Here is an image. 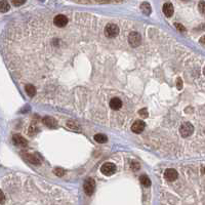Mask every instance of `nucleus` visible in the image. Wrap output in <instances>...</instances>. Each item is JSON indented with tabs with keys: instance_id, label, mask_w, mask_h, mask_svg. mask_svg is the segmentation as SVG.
Here are the masks:
<instances>
[{
	"instance_id": "nucleus-1",
	"label": "nucleus",
	"mask_w": 205,
	"mask_h": 205,
	"mask_svg": "<svg viewBox=\"0 0 205 205\" xmlns=\"http://www.w3.org/2000/svg\"><path fill=\"white\" fill-rule=\"evenodd\" d=\"M196 127L193 125L191 122H185L182 123L181 127H179V135L182 138H188L191 137L194 135V132H195Z\"/></svg>"
},
{
	"instance_id": "nucleus-2",
	"label": "nucleus",
	"mask_w": 205,
	"mask_h": 205,
	"mask_svg": "<svg viewBox=\"0 0 205 205\" xmlns=\"http://www.w3.org/2000/svg\"><path fill=\"white\" fill-rule=\"evenodd\" d=\"M119 34V28L117 25L110 23L105 27V35L108 38H115Z\"/></svg>"
},
{
	"instance_id": "nucleus-3",
	"label": "nucleus",
	"mask_w": 205,
	"mask_h": 205,
	"mask_svg": "<svg viewBox=\"0 0 205 205\" xmlns=\"http://www.w3.org/2000/svg\"><path fill=\"white\" fill-rule=\"evenodd\" d=\"M128 42L131 47H137V46H140L141 43H142V37H141V35L138 34L137 32L132 31L129 33Z\"/></svg>"
},
{
	"instance_id": "nucleus-4",
	"label": "nucleus",
	"mask_w": 205,
	"mask_h": 205,
	"mask_svg": "<svg viewBox=\"0 0 205 205\" xmlns=\"http://www.w3.org/2000/svg\"><path fill=\"white\" fill-rule=\"evenodd\" d=\"M83 189H84V192L86 195L90 196L92 195L93 192L96 190V182L93 179H87L86 181L84 182V185H83Z\"/></svg>"
},
{
	"instance_id": "nucleus-5",
	"label": "nucleus",
	"mask_w": 205,
	"mask_h": 205,
	"mask_svg": "<svg viewBox=\"0 0 205 205\" xmlns=\"http://www.w3.org/2000/svg\"><path fill=\"white\" fill-rule=\"evenodd\" d=\"M102 173H104L105 175H112L113 173H115L116 171V166L113 163H105V164L102 165L101 167Z\"/></svg>"
},
{
	"instance_id": "nucleus-6",
	"label": "nucleus",
	"mask_w": 205,
	"mask_h": 205,
	"mask_svg": "<svg viewBox=\"0 0 205 205\" xmlns=\"http://www.w3.org/2000/svg\"><path fill=\"white\" fill-rule=\"evenodd\" d=\"M54 26H57V28H64L68 24V18L64 15H57L54 16Z\"/></svg>"
},
{
	"instance_id": "nucleus-7",
	"label": "nucleus",
	"mask_w": 205,
	"mask_h": 205,
	"mask_svg": "<svg viewBox=\"0 0 205 205\" xmlns=\"http://www.w3.org/2000/svg\"><path fill=\"white\" fill-rule=\"evenodd\" d=\"M145 128H146V123L145 121L143 120H137L131 126V130L134 134H142L144 130H145Z\"/></svg>"
},
{
	"instance_id": "nucleus-8",
	"label": "nucleus",
	"mask_w": 205,
	"mask_h": 205,
	"mask_svg": "<svg viewBox=\"0 0 205 205\" xmlns=\"http://www.w3.org/2000/svg\"><path fill=\"white\" fill-rule=\"evenodd\" d=\"M178 176H179L178 171L175 169H173V168H169V169L165 170V172H164V178L166 181H168V182L175 181V179H178Z\"/></svg>"
},
{
	"instance_id": "nucleus-9",
	"label": "nucleus",
	"mask_w": 205,
	"mask_h": 205,
	"mask_svg": "<svg viewBox=\"0 0 205 205\" xmlns=\"http://www.w3.org/2000/svg\"><path fill=\"white\" fill-rule=\"evenodd\" d=\"M12 142L16 146L18 147H26L28 145V142L26 141V138H24L20 134H15L12 137Z\"/></svg>"
},
{
	"instance_id": "nucleus-10",
	"label": "nucleus",
	"mask_w": 205,
	"mask_h": 205,
	"mask_svg": "<svg viewBox=\"0 0 205 205\" xmlns=\"http://www.w3.org/2000/svg\"><path fill=\"white\" fill-rule=\"evenodd\" d=\"M110 107L111 109L115 110V111H118L120 110L121 108H122V101H121L119 98H113L111 99L110 101Z\"/></svg>"
},
{
	"instance_id": "nucleus-11",
	"label": "nucleus",
	"mask_w": 205,
	"mask_h": 205,
	"mask_svg": "<svg viewBox=\"0 0 205 205\" xmlns=\"http://www.w3.org/2000/svg\"><path fill=\"white\" fill-rule=\"evenodd\" d=\"M24 158L27 160L28 162L32 163V164H39V163H40V159L37 156H36L35 154L24 153Z\"/></svg>"
},
{
	"instance_id": "nucleus-12",
	"label": "nucleus",
	"mask_w": 205,
	"mask_h": 205,
	"mask_svg": "<svg viewBox=\"0 0 205 205\" xmlns=\"http://www.w3.org/2000/svg\"><path fill=\"white\" fill-rule=\"evenodd\" d=\"M173 12H174V8H173V5L171 3L167 2V3H165L163 5V13H164L167 18H170V16L173 15Z\"/></svg>"
},
{
	"instance_id": "nucleus-13",
	"label": "nucleus",
	"mask_w": 205,
	"mask_h": 205,
	"mask_svg": "<svg viewBox=\"0 0 205 205\" xmlns=\"http://www.w3.org/2000/svg\"><path fill=\"white\" fill-rule=\"evenodd\" d=\"M25 91H26V93L28 95V96H30V98L35 96L36 93H37V89H36V87L33 84H30V83H29V84L25 85Z\"/></svg>"
},
{
	"instance_id": "nucleus-14",
	"label": "nucleus",
	"mask_w": 205,
	"mask_h": 205,
	"mask_svg": "<svg viewBox=\"0 0 205 205\" xmlns=\"http://www.w3.org/2000/svg\"><path fill=\"white\" fill-rule=\"evenodd\" d=\"M43 123L45 124L47 127H49V128H54V127L57 126V121H55V119L50 117V116H46V117H44L43 118Z\"/></svg>"
},
{
	"instance_id": "nucleus-15",
	"label": "nucleus",
	"mask_w": 205,
	"mask_h": 205,
	"mask_svg": "<svg viewBox=\"0 0 205 205\" xmlns=\"http://www.w3.org/2000/svg\"><path fill=\"white\" fill-rule=\"evenodd\" d=\"M141 10H142V12L146 16L151 15V12H152L151 5L149 4L148 2H143V3L141 4Z\"/></svg>"
},
{
	"instance_id": "nucleus-16",
	"label": "nucleus",
	"mask_w": 205,
	"mask_h": 205,
	"mask_svg": "<svg viewBox=\"0 0 205 205\" xmlns=\"http://www.w3.org/2000/svg\"><path fill=\"white\" fill-rule=\"evenodd\" d=\"M9 8H10V5L6 0H1V1H0V12L2 13L7 12L8 10H9Z\"/></svg>"
},
{
	"instance_id": "nucleus-17",
	"label": "nucleus",
	"mask_w": 205,
	"mask_h": 205,
	"mask_svg": "<svg viewBox=\"0 0 205 205\" xmlns=\"http://www.w3.org/2000/svg\"><path fill=\"white\" fill-rule=\"evenodd\" d=\"M140 182H141V184H142L144 187H150L151 186V181H150V179L148 178L147 175H141V178H140Z\"/></svg>"
},
{
	"instance_id": "nucleus-18",
	"label": "nucleus",
	"mask_w": 205,
	"mask_h": 205,
	"mask_svg": "<svg viewBox=\"0 0 205 205\" xmlns=\"http://www.w3.org/2000/svg\"><path fill=\"white\" fill-rule=\"evenodd\" d=\"M95 140L98 143H99V144H104V143L107 142V137L105 134H96L95 135Z\"/></svg>"
},
{
	"instance_id": "nucleus-19",
	"label": "nucleus",
	"mask_w": 205,
	"mask_h": 205,
	"mask_svg": "<svg viewBox=\"0 0 205 205\" xmlns=\"http://www.w3.org/2000/svg\"><path fill=\"white\" fill-rule=\"evenodd\" d=\"M182 88H184V80L181 77H178V79H176V89L182 90Z\"/></svg>"
},
{
	"instance_id": "nucleus-20",
	"label": "nucleus",
	"mask_w": 205,
	"mask_h": 205,
	"mask_svg": "<svg viewBox=\"0 0 205 205\" xmlns=\"http://www.w3.org/2000/svg\"><path fill=\"white\" fill-rule=\"evenodd\" d=\"M138 115H140L141 117H143V118H147L149 116L148 110H147L146 108H143V109H141L140 111H138Z\"/></svg>"
},
{
	"instance_id": "nucleus-21",
	"label": "nucleus",
	"mask_w": 205,
	"mask_h": 205,
	"mask_svg": "<svg viewBox=\"0 0 205 205\" xmlns=\"http://www.w3.org/2000/svg\"><path fill=\"white\" fill-rule=\"evenodd\" d=\"M198 8H199V12H200L201 15H203L205 16V2L201 1L198 5Z\"/></svg>"
},
{
	"instance_id": "nucleus-22",
	"label": "nucleus",
	"mask_w": 205,
	"mask_h": 205,
	"mask_svg": "<svg viewBox=\"0 0 205 205\" xmlns=\"http://www.w3.org/2000/svg\"><path fill=\"white\" fill-rule=\"evenodd\" d=\"M54 174L57 176H63L64 174H65V170L63 169V168H60V167H57V168H55L54 169Z\"/></svg>"
},
{
	"instance_id": "nucleus-23",
	"label": "nucleus",
	"mask_w": 205,
	"mask_h": 205,
	"mask_svg": "<svg viewBox=\"0 0 205 205\" xmlns=\"http://www.w3.org/2000/svg\"><path fill=\"white\" fill-rule=\"evenodd\" d=\"M25 2H26V0H12V3L15 5V6H21Z\"/></svg>"
},
{
	"instance_id": "nucleus-24",
	"label": "nucleus",
	"mask_w": 205,
	"mask_h": 205,
	"mask_svg": "<svg viewBox=\"0 0 205 205\" xmlns=\"http://www.w3.org/2000/svg\"><path fill=\"white\" fill-rule=\"evenodd\" d=\"M174 26H175V28L179 30V32H185V31H186V28H185L184 26H182V24H179V23H175V24H174Z\"/></svg>"
},
{
	"instance_id": "nucleus-25",
	"label": "nucleus",
	"mask_w": 205,
	"mask_h": 205,
	"mask_svg": "<svg viewBox=\"0 0 205 205\" xmlns=\"http://www.w3.org/2000/svg\"><path fill=\"white\" fill-rule=\"evenodd\" d=\"M130 167H131L132 170H137L138 168H140V164H138L137 162L134 161V162H131V165H130Z\"/></svg>"
},
{
	"instance_id": "nucleus-26",
	"label": "nucleus",
	"mask_w": 205,
	"mask_h": 205,
	"mask_svg": "<svg viewBox=\"0 0 205 205\" xmlns=\"http://www.w3.org/2000/svg\"><path fill=\"white\" fill-rule=\"evenodd\" d=\"M68 126L70 127L71 129H79V126L76 125V124L74 123V122L71 123V121H70V122H68Z\"/></svg>"
},
{
	"instance_id": "nucleus-27",
	"label": "nucleus",
	"mask_w": 205,
	"mask_h": 205,
	"mask_svg": "<svg viewBox=\"0 0 205 205\" xmlns=\"http://www.w3.org/2000/svg\"><path fill=\"white\" fill-rule=\"evenodd\" d=\"M4 201H5V195H4V193L0 190V203L1 204L4 203Z\"/></svg>"
},
{
	"instance_id": "nucleus-28",
	"label": "nucleus",
	"mask_w": 205,
	"mask_h": 205,
	"mask_svg": "<svg viewBox=\"0 0 205 205\" xmlns=\"http://www.w3.org/2000/svg\"><path fill=\"white\" fill-rule=\"evenodd\" d=\"M95 1L98 3H107V2H110L111 0H95Z\"/></svg>"
},
{
	"instance_id": "nucleus-29",
	"label": "nucleus",
	"mask_w": 205,
	"mask_h": 205,
	"mask_svg": "<svg viewBox=\"0 0 205 205\" xmlns=\"http://www.w3.org/2000/svg\"><path fill=\"white\" fill-rule=\"evenodd\" d=\"M199 42H200L202 45H205V36H202L200 38V40H199Z\"/></svg>"
},
{
	"instance_id": "nucleus-30",
	"label": "nucleus",
	"mask_w": 205,
	"mask_h": 205,
	"mask_svg": "<svg viewBox=\"0 0 205 205\" xmlns=\"http://www.w3.org/2000/svg\"><path fill=\"white\" fill-rule=\"evenodd\" d=\"M202 73H203V75L205 76V66L203 67V71H202Z\"/></svg>"
},
{
	"instance_id": "nucleus-31",
	"label": "nucleus",
	"mask_w": 205,
	"mask_h": 205,
	"mask_svg": "<svg viewBox=\"0 0 205 205\" xmlns=\"http://www.w3.org/2000/svg\"><path fill=\"white\" fill-rule=\"evenodd\" d=\"M182 1H186V0H182Z\"/></svg>"
},
{
	"instance_id": "nucleus-32",
	"label": "nucleus",
	"mask_w": 205,
	"mask_h": 205,
	"mask_svg": "<svg viewBox=\"0 0 205 205\" xmlns=\"http://www.w3.org/2000/svg\"><path fill=\"white\" fill-rule=\"evenodd\" d=\"M204 171H205V168H204Z\"/></svg>"
}]
</instances>
